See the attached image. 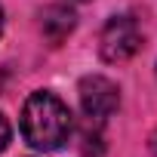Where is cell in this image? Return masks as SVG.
I'll return each mask as SVG.
<instances>
[{"label":"cell","mask_w":157,"mask_h":157,"mask_svg":"<svg viewBox=\"0 0 157 157\" xmlns=\"http://www.w3.org/2000/svg\"><path fill=\"white\" fill-rule=\"evenodd\" d=\"M40 28H43V37H46L52 46H59V43L68 40V34L77 28V13H74L71 6H65V3H52V6L43 10Z\"/></svg>","instance_id":"277c9868"},{"label":"cell","mask_w":157,"mask_h":157,"mask_svg":"<svg viewBox=\"0 0 157 157\" xmlns=\"http://www.w3.org/2000/svg\"><path fill=\"white\" fill-rule=\"evenodd\" d=\"M151 151L157 154V129H154V136H151Z\"/></svg>","instance_id":"8992f818"},{"label":"cell","mask_w":157,"mask_h":157,"mask_svg":"<svg viewBox=\"0 0 157 157\" xmlns=\"http://www.w3.org/2000/svg\"><path fill=\"white\" fill-rule=\"evenodd\" d=\"M142 46V31H139V22L132 16H111L108 25L102 28V37H99V52L105 62L117 65V62H126L139 52Z\"/></svg>","instance_id":"7a4b0ae2"},{"label":"cell","mask_w":157,"mask_h":157,"mask_svg":"<svg viewBox=\"0 0 157 157\" xmlns=\"http://www.w3.org/2000/svg\"><path fill=\"white\" fill-rule=\"evenodd\" d=\"M77 93H80V108L90 120L102 123L105 117H111L117 108H120V90L114 80H108V77L102 74H86L80 86H77Z\"/></svg>","instance_id":"3957f363"},{"label":"cell","mask_w":157,"mask_h":157,"mask_svg":"<svg viewBox=\"0 0 157 157\" xmlns=\"http://www.w3.org/2000/svg\"><path fill=\"white\" fill-rule=\"evenodd\" d=\"M0 31H3V10H0Z\"/></svg>","instance_id":"52a82bcc"},{"label":"cell","mask_w":157,"mask_h":157,"mask_svg":"<svg viewBox=\"0 0 157 157\" xmlns=\"http://www.w3.org/2000/svg\"><path fill=\"white\" fill-rule=\"evenodd\" d=\"M71 132H74V117L59 96L37 90L25 99V105H22V136L31 148L59 151L71 139Z\"/></svg>","instance_id":"6da1fadb"},{"label":"cell","mask_w":157,"mask_h":157,"mask_svg":"<svg viewBox=\"0 0 157 157\" xmlns=\"http://www.w3.org/2000/svg\"><path fill=\"white\" fill-rule=\"evenodd\" d=\"M10 145V123H6V117L0 114V151H3Z\"/></svg>","instance_id":"5b68a950"}]
</instances>
